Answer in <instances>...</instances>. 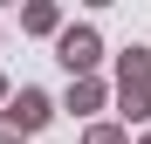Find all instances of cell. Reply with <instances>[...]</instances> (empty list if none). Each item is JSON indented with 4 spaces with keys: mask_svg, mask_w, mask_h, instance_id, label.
I'll return each mask as SVG.
<instances>
[{
    "mask_svg": "<svg viewBox=\"0 0 151 144\" xmlns=\"http://www.w3.org/2000/svg\"><path fill=\"white\" fill-rule=\"evenodd\" d=\"M41 117H48V96L28 89V96H21V124H41Z\"/></svg>",
    "mask_w": 151,
    "mask_h": 144,
    "instance_id": "2",
    "label": "cell"
},
{
    "mask_svg": "<svg viewBox=\"0 0 151 144\" xmlns=\"http://www.w3.org/2000/svg\"><path fill=\"white\" fill-rule=\"evenodd\" d=\"M62 62H69V69H89V62H96V34H69V41H62Z\"/></svg>",
    "mask_w": 151,
    "mask_h": 144,
    "instance_id": "1",
    "label": "cell"
}]
</instances>
